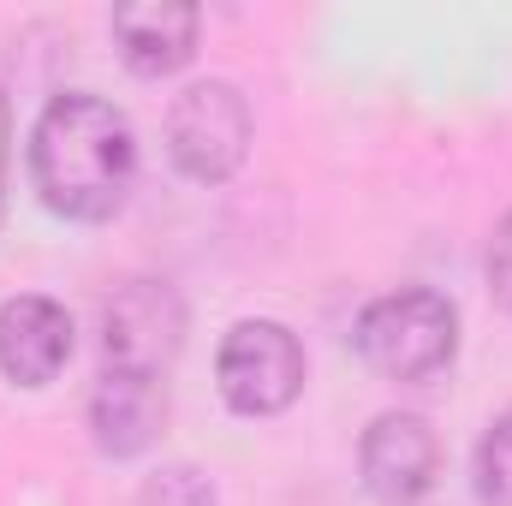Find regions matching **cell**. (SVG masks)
I'll use <instances>...</instances> for the list:
<instances>
[{
    "mask_svg": "<svg viewBox=\"0 0 512 506\" xmlns=\"http://www.w3.org/2000/svg\"><path fill=\"white\" fill-rule=\"evenodd\" d=\"M30 179L66 221H108L137 179V143L126 114L102 96H54L30 131Z\"/></svg>",
    "mask_w": 512,
    "mask_h": 506,
    "instance_id": "obj_1",
    "label": "cell"
},
{
    "mask_svg": "<svg viewBox=\"0 0 512 506\" xmlns=\"http://www.w3.org/2000/svg\"><path fill=\"white\" fill-rule=\"evenodd\" d=\"M358 358L393 381H423L435 370L453 364L459 352V316L441 292L429 286H405V292H387L376 298L364 316H358Z\"/></svg>",
    "mask_w": 512,
    "mask_h": 506,
    "instance_id": "obj_2",
    "label": "cell"
},
{
    "mask_svg": "<svg viewBox=\"0 0 512 506\" xmlns=\"http://www.w3.org/2000/svg\"><path fill=\"white\" fill-rule=\"evenodd\" d=\"M167 149H173L179 173H191L197 185L233 179L245 149H251V108H245V96L233 84H221V78L191 84L167 108Z\"/></svg>",
    "mask_w": 512,
    "mask_h": 506,
    "instance_id": "obj_3",
    "label": "cell"
},
{
    "mask_svg": "<svg viewBox=\"0 0 512 506\" xmlns=\"http://www.w3.org/2000/svg\"><path fill=\"white\" fill-rule=\"evenodd\" d=\"M215 376L239 417H274L304 393V346L280 322H239L221 340Z\"/></svg>",
    "mask_w": 512,
    "mask_h": 506,
    "instance_id": "obj_4",
    "label": "cell"
},
{
    "mask_svg": "<svg viewBox=\"0 0 512 506\" xmlns=\"http://www.w3.org/2000/svg\"><path fill=\"white\" fill-rule=\"evenodd\" d=\"M185 340V310L173 298V286L161 280H131L108 298L102 310V352H108V370H143V376H161L173 364Z\"/></svg>",
    "mask_w": 512,
    "mask_h": 506,
    "instance_id": "obj_5",
    "label": "cell"
},
{
    "mask_svg": "<svg viewBox=\"0 0 512 506\" xmlns=\"http://www.w3.org/2000/svg\"><path fill=\"white\" fill-rule=\"evenodd\" d=\"M358 465H364V489L382 506H411L435 489L441 441L417 411H382L358 441Z\"/></svg>",
    "mask_w": 512,
    "mask_h": 506,
    "instance_id": "obj_6",
    "label": "cell"
},
{
    "mask_svg": "<svg viewBox=\"0 0 512 506\" xmlns=\"http://www.w3.org/2000/svg\"><path fill=\"white\" fill-rule=\"evenodd\" d=\"M66 358H72V316L54 298L24 292L0 304V370L18 387H48L66 370Z\"/></svg>",
    "mask_w": 512,
    "mask_h": 506,
    "instance_id": "obj_7",
    "label": "cell"
},
{
    "mask_svg": "<svg viewBox=\"0 0 512 506\" xmlns=\"http://www.w3.org/2000/svg\"><path fill=\"white\" fill-rule=\"evenodd\" d=\"M167 423V393L161 376L143 370H108L90 393V435L108 459H137Z\"/></svg>",
    "mask_w": 512,
    "mask_h": 506,
    "instance_id": "obj_8",
    "label": "cell"
},
{
    "mask_svg": "<svg viewBox=\"0 0 512 506\" xmlns=\"http://www.w3.org/2000/svg\"><path fill=\"white\" fill-rule=\"evenodd\" d=\"M197 6L179 0H143V6H120L114 12V42L126 54V66L137 78H167L197 54Z\"/></svg>",
    "mask_w": 512,
    "mask_h": 506,
    "instance_id": "obj_9",
    "label": "cell"
},
{
    "mask_svg": "<svg viewBox=\"0 0 512 506\" xmlns=\"http://www.w3.org/2000/svg\"><path fill=\"white\" fill-rule=\"evenodd\" d=\"M477 495L483 506H512V411H501L477 447Z\"/></svg>",
    "mask_w": 512,
    "mask_h": 506,
    "instance_id": "obj_10",
    "label": "cell"
},
{
    "mask_svg": "<svg viewBox=\"0 0 512 506\" xmlns=\"http://www.w3.org/2000/svg\"><path fill=\"white\" fill-rule=\"evenodd\" d=\"M143 506H215V489L191 465H167L143 483Z\"/></svg>",
    "mask_w": 512,
    "mask_h": 506,
    "instance_id": "obj_11",
    "label": "cell"
},
{
    "mask_svg": "<svg viewBox=\"0 0 512 506\" xmlns=\"http://www.w3.org/2000/svg\"><path fill=\"white\" fill-rule=\"evenodd\" d=\"M489 286H495V298L512 310V215L501 221V233H495V251H489Z\"/></svg>",
    "mask_w": 512,
    "mask_h": 506,
    "instance_id": "obj_12",
    "label": "cell"
},
{
    "mask_svg": "<svg viewBox=\"0 0 512 506\" xmlns=\"http://www.w3.org/2000/svg\"><path fill=\"white\" fill-rule=\"evenodd\" d=\"M0 191H6V96H0Z\"/></svg>",
    "mask_w": 512,
    "mask_h": 506,
    "instance_id": "obj_13",
    "label": "cell"
}]
</instances>
